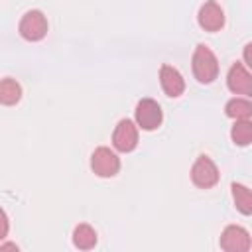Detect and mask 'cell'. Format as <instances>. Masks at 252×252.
Returning a JSON list of instances; mask_svg holds the SVG:
<instances>
[{"instance_id": "cell-7", "label": "cell", "mask_w": 252, "mask_h": 252, "mask_svg": "<svg viewBox=\"0 0 252 252\" xmlns=\"http://www.w3.org/2000/svg\"><path fill=\"white\" fill-rule=\"evenodd\" d=\"M112 144L118 152H124V154L132 152L138 146V128L134 126L132 120L124 118L116 124L114 134H112Z\"/></svg>"}, {"instance_id": "cell-17", "label": "cell", "mask_w": 252, "mask_h": 252, "mask_svg": "<svg viewBox=\"0 0 252 252\" xmlns=\"http://www.w3.org/2000/svg\"><path fill=\"white\" fill-rule=\"evenodd\" d=\"M6 248H12V250H18V246H16V244H4V246H0V250H6Z\"/></svg>"}, {"instance_id": "cell-14", "label": "cell", "mask_w": 252, "mask_h": 252, "mask_svg": "<svg viewBox=\"0 0 252 252\" xmlns=\"http://www.w3.org/2000/svg\"><path fill=\"white\" fill-rule=\"evenodd\" d=\"M226 116L234 120H248L252 116V104L244 98H232L226 102Z\"/></svg>"}, {"instance_id": "cell-16", "label": "cell", "mask_w": 252, "mask_h": 252, "mask_svg": "<svg viewBox=\"0 0 252 252\" xmlns=\"http://www.w3.org/2000/svg\"><path fill=\"white\" fill-rule=\"evenodd\" d=\"M8 228H10V224H8V217H6V213H4V211H2V207H0V240H4V238H6Z\"/></svg>"}, {"instance_id": "cell-2", "label": "cell", "mask_w": 252, "mask_h": 252, "mask_svg": "<svg viewBox=\"0 0 252 252\" xmlns=\"http://www.w3.org/2000/svg\"><path fill=\"white\" fill-rule=\"evenodd\" d=\"M91 167L98 177H114L120 169V159L110 148H96L91 156Z\"/></svg>"}, {"instance_id": "cell-1", "label": "cell", "mask_w": 252, "mask_h": 252, "mask_svg": "<svg viewBox=\"0 0 252 252\" xmlns=\"http://www.w3.org/2000/svg\"><path fill=\"white\" fill-rule=\"evenodd\" d=\"M191 63H193V75H195V79L201 85H211L217 79V75H219V61H217L215 53L207 45L199 43L195 47Z\"/></svg>"}, {"instance_id": "cell-12", "label": "cell", "mask_w": 252, "mask_h": 252, "mask_svg": "<svg viewBox=\"0 0 252 252\" xmlns=\"http://www.w3.org/2000/svg\"><path fill=\"white\" fill-rule=\"evenodd\" d=\"M22 98V87L14 79H2L0 81V104L12 106Z\"/></svg>"}, {"instance_id": "cell-6", "label": "cell", "mask_w": 252, "mask_h": 252, "mask_svg": "<svg viewBox=\"0 0 252 252\" xmlns=\"http://www.w3.org/2000/svg\"><path fill=\"white\" fill-rule=\"evenodd\" d=\"M252 246L250 234L236 224H230L220 234V248L226 252H248Z\"/></svg>"}, {"instance_id": "cell-5", "label": "cell", "mask_w": 252, "mask_h": 252, "mask_svg": "<svg viewBox=\"0 0 252 252\" xmlns=\"http://www.w3.org/2000/svg\"><path fill=\"white\" fill-rule=\"evenodd\" d=\"M47 33V20L39 10H32L24 14L20 22V35L28 41H39Z\"/></svg>"}, {"instance_id": "cell-8", "label": "cell", "mask_w": 252, "mask_h": 252, "mask_svg": "<svg viewBox=\"0 0 252 252\" xmlns=\"http://www.w3.org/2000/svg\"><path fill=\"white\" fill-rule=\"evenodd\" d=\"M197 20L205 32H219L224 26V12L215 0H207L199 10Z\"/></svg>"}, {"instance_id": "cell-13", "label": "cell", "mask_w": 252, "mask_h": 252, "mask_svg": "<svg viewBox=\"0 0 252 252\" xmlns=\"http://www.w3.org/2000/svg\"><path fill=\"white\" fill-rule=\"evenodd\" d=\"M230 189H232V197H234L236 209L242 215H250L252 213V193H250V189L240 185V183H232Z\"/></svg>"}, {"instance_id": "cell-9", "label": "cell", "mask_w": 252, "mask_h": 252, "mask_svg": "<svg viewBox=\"0 0 252 252\" xmlns=\"http://www.w3.org/2000/svg\"><path fill=\"white\" fill-rule=\"evenodd\" d=\"M226 85L234 94H250L252 93V77L242 63H234L226 75Z\"/></svg>"}, {"instance_id": "cell-15", "label": "cell", "mask_w": 252, "mask_h": 252, "mask_svg": "<svg viewBox=\"0 0 252 252\" xmlns=\"http://www.w3.org/2000/svg\"><path fill=\"white\" fill-rule=\"evenodd\" d=\"M230 136L236 146H248L252 142V124L248 120H236Z\"/></svg>"}, {"instance_id": "cell-3", "label": "cell", "mask_w": 252, "mask_h": 252, "mask_svg": "<svg viewBox=\"0 0 252 252\" xmlns=\"http://www.w3.org/2000/svg\"><path fill=\"white\" fill-rule=\"evenodd\" d=\"M136 122L142 130H156L161 120H163V112H161V106L154 100V98H142L138 104H136Z\"/></svg>"}, {"instance_id": "cell-4", "label": "cell", "mask_w": 252, "mask_h": 252, "mask_svg": "<svg viewBox=\"0 0 252 252\" xmlns=\"http://www.w3.org/2000/svg\"><path fill=\"white\" fill-rule=\"evenodd\" d=\"M191 181L201 189H209V187L217 185L219 169H217L215 161L207 156H199L191 167Z\"/></svg>"}, {"instance_id": "cell-11", "label": "cell", "mask_w": 252, "mask_h": 252, "mask_svg": "<svg viewBox=\"0 0 252 252\" xmlns=\"http://www.w3.org/2000/svg\"><path fill=\"white\" fill-rule=\"evenodd\" d=\"M73 244L79 250H91L96 244V232L89 224H77L73 230Z\"/></svg>"}, {"instance_id": "cell-10", "label": "cell", "mask_w": 252, "mask_h": 252, "mask_svg": "<svg viewBox=\"0 0 252 252\" xmlns=\"http://www.w3.org/2000/svg\"><path fill=\"white\" fill-rule=\"evenodd\" d=\"M159 83H161L163 93L167 96H171V98L183 94V91H185V81H183L181 73L175 67H171V65H161V69H159Z\"/></svg>"}]
</instances>
